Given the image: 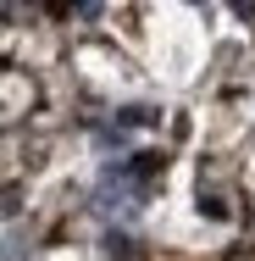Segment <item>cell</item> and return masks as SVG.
Masks as SVG:
<instances>
[{"label": "cell", "mask_w": 255, "mask_h": 261, "mask_svg": "<svg viewBox=\"0 0 255 261\" xmlns=\"http://www.w3.org/2000/svg\"><path fill=\"white\" fill-rule=\"evenodd\" d=\"M189 6H200V0H189Z\"/></svg>", "instance_id": "3957f363"}, {"label": "cell", "mask_w": 255, "mask_h": 261, "mask_svg": "<svg viewBox=\"0 0 255 261\" xmlns=\"http://www.w3.org/2000/svg\"><path fill=\"white\" fill-rule=\"evenodd\" d=\"M233 11H239V17H250V22H255V0H233Z\"/></svg>", "instance_id": "7a4b0ae2"}, {"label": "cell", "mask_w": 255, "mask_h": 261, "mask_svg": "<svg viewBox=\"0 0 255 261\" xmlns=\"http://www.w3.org/2000/svg\"><path fill=\"white\" fill-rule=\"evenodd\" d=\"M200 211H211V217L222 222V217H228V200H222V195H205V189H200Z\"/></svg>", "instance_id": "6da1fadb"}]
</instances>
